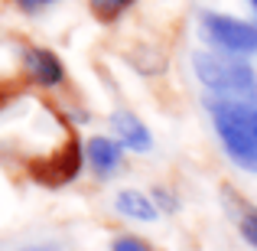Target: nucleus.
I'll list each match as a JSON object with an SVG mask.
<instances>
[{"instance_id":"obj_2","label":"nucleus","mask_w":257,"mask_h":251,"mask_svg":"<svg viewBox=\"0 0 257 251\" xmlns=\"http://www.w3.org/2000/svg\"><path fill=\"white\" fill-rule=\"evenodd\" d=\"M192 65H195L199 82L215 98L257 105V72L241 56H231V52H195Z\"/></svg>"},{"instance_id":"obj_9","label":"nucleus","mask_w":257,"mask_h":251,"mask_svg":"<svg viewBox=\"0 0 257 251\" xmlns=\"http://www.w3.org/2000/svg\"><path fill=\"white\" fill-rule=\"evenodd\" d=\"M238 225H241L244 241L251 248H257V209H244V212H241V219H238Z\"/></svg>"},{"instance_id":"obj_1","label":"nucleus","mask_w":257,"mask_h":251,"mask_svg":"<svg viewBox=\"0 0 257 251\" xmlns=\"http://www.w3.org/2000/svg\"><path fill=\"white\" fill-rule=\"evenodd\" d=\"M208 114L215 121V131H218L225 153L241 170L257 173V105L212 98L208 101Z\"/></svg>"},{"instance_id":"obj_4","label":"nucleus","mask_w":257,"mask_h":251,"mask_svg":"<svg viewBox=\"0 0 257 251\" xmlns=\"http://www.w3.org/2000/svg\"><path fill=\"white\" fill-rule=\"evenodd\" d=\"M23 69L39 88H56L65 82V69L59 62V56L49 49H39V46H30L23 52Z\"/></svg>"},{"instance_id":"obj_6","label":"nucleus","mask_w":257,"mask_h":251,"mask_svg":"<svg viewBox=\"0 0 257 251\" xmlns=\"http://www.w3.org/2000/svg\"><path fill=\"white\" fill-rule=\"evenodd\" d=\"M88 153V163H91L94 173L101 176H111L114 170L120 166V160H124V144L120 140H111V137H91L85 147Z\"/></svg>"},{"instance_id":"obj_8","label":"nucleus","mask_w":257,"mask_h":251,"mask_svg":"<svg viewBox=\"0 0 257 251\" xmlns=\"http://www.w3.org/2000/svg\"><path fill=\"white\" fill-rule=\"evenodd\" d=\"M134 0H88V7H91V13L98 20H104V23H111V20H117L120 13L131 7Z\"/></svg>"},{"instance_id":"obj_12","label":"nucleus","mask_w":257,"mask_h":251,"mask_svg":"<svg viewBox=\"0 0 257 251\" xmlns=\"http://www.w3.org/2000/svg\"><path fill=\"white\" fill-rule=\"evenodd\" d=\"M46 4H49V0H17V7L23 13H36V10H43Z\"/></svg>"},{"instance_id":"obj_5","label":"nucleus","mask_w":257,"mask_h":251,"mask_svg":"<svg viewBox=\"0 0 257 251\" xmlns=\"http://www.w3.org/2000/svg\"><path fill=\"white\" fill-rule=\"evenodd\" d=\"M111 127H114L117 140L127 147V150L144 153V150H150V147H153V137H150V131H147V124L134 111H114L111 114Z\"/></svg>"},{"instance_id":"obj_7","label":"nucleus","mask_w":257,"mask_h":251,"mask_svg":"<svg viewBox=\"0 0 257 251\" xmlns=\"http://www.w3.org/2000/svg\"><path fill=\"white\" fill-rule=\"evenodd\" d=\"M114 206H117L120 215H127V219H134V222H153V219H157V206L150 202V196L137 193V189H124V193H117Z\"/></svg>"},{"instance_id":"obj_13","label":"nucleus","mask_w":257,"mask_h":251,"mask_svg":"<svg viewBox=\"0 0 257 251\" xmlns=\"http://www.w3.org/2000/svg\"><path fill=\"white\" fill-rule=\"evenodd\" d=\"M251 4H254V10H257V0H251Z\"/></svg>"},{"instance_id":"obj_11","label":"nucleus","mask_w":257,"mask_h":251,"mask_svg":"<svg viewBox=\"0 0 257 251\" xmlns=\"http://www.w3.org/2000/svg\"><path fill=\"white\" fill-rule=\"evenodd\" d=\"M153 196H157V206H160V209H166V212H176V206H179V202L173 199L170 189H157Z\"/></svg>"},{"instance_id":"obj_10","label":"nucleus","mask_w":257,"mask_h":251,"mask_svg":"<svg viewBox=\"0 0 257 251\" xmlns=\"http://www.w3.org/2000/svg\"><path fill=\"white\" fill-rule=\"evenodd\" d=\"M111 251H153V248L147 245L144 238H134V235H120V238H114Z\"/></svg>"},{"instance_id":"obj_3","label":"nucleus","mask_w":257,"mask_h":251,"mask_svg":"<svg viewBox=\"0 0 257 251\" xmlns=\"http://www.w3.org/2000/svg\"><path fill=\"white\" fill-rule=\"evenodd\" d=\"M202 36L221 52L231 56H254L257 52V26L225 13H205L202 17Z\"/></svg>"}]
</instances>
